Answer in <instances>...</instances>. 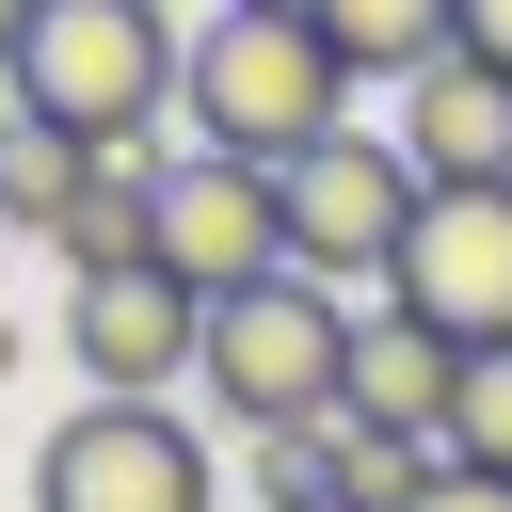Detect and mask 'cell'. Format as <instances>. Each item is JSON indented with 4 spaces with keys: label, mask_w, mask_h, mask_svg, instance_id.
<instances>
[{
    "label": "cell",
    "mask_w": 512,
    "mask_h": 512,
    "mask_svg": "<svg viewBox=\"0 0 512 512\" xmlns=\"http://www.w3.org/2000/svg\"><path fill=\"white\" fill-rule=\"evenodd\" d=\"M448 400H464V352L400 304H352V368H336V416L352 432H400V448H448Z\"/></svg>",
    "instance_id": "9"
},
{
    "label": "cell",
    "mask_w": 512,
    "mask_h": 512,
    "mask_svg": "<svg viewBox=\"0 0 512 512\" xmlns=\"http://www.w3.org/2000/svg\"><path fill=\"white\" fill-rule=\"evenodd\" d=\"M176 80H192V32L160 0H48L16 48V128H64L80 160H144Z\"/></svg>",
    "instance_id": "1"
},
{
    "label": "cell",
    "mask_w": 512,
    "mask_h": 512,
    "mask_svg": "<svg viewBox=\"0 0 512 512\" xmlns=\"http://www.w3.org/2000/svg\"><path fill=\"white\" fill-rule=\"evenodd\" d=\"M416 512H512V480H464V464H448V480H432Z\"/></svg>",
    "instance_id": "16"
},
{
    "label": "cell",
    "mask_w": 512,
    "mask_h": 512,
    "mask_svg": "<svg viewBox=\"0 0 512 512\" xmlns=\"http://www.w3.org/2000/svg\"><path fill=\"white\" fill-rule=\"evenodd\" d=\"M448 464H464V480H512V352L464 368V400H448Z\"/></svg>",
    "instance_id": "14"
},
{
    "label": "cell",
    "mask_w": 512,
    "mask_h": 512,
    "mask_svg": "<svg viewBox=\"0 0 512 512\" xmlns=\"http://www.w3.org/2000/svg\"><path fill=\"white\" fill-rule=\"evenodd\" d=\"M400 320H432L464 368L480 352H512V192H432L416 208V240H400V288H384Z\"/></svg>",
    "instance_id": "8"
},
{
    "label": "cell",
    "mask_w": 512,
    "mask_h": 512,
    "mask_svg": "<svg viewBox=\"0 0 512 512\" xmlns=\"http://www.w3.org/2000/svg\"><path fill=\"white\" fill-rule=\"evenodd\" d=\"M400 160H416L432 192H512V80L448 48V64L400 96Z\"/></svg>",
    "instance_id": "10"
},
{
    "label": "cell",
    "mask_w": 512,
    "mask_h": 512,
    "mask_svg": "<svg viewBox=\"0 0 512 512\" xmlns=\"http://www.w3.org/2000/svg\"><path fill=\"white\" fill-rule=\"evenodd\" d=\"M336 368H352V304L336 288H304V272H272V288H240V304H208V400L240 416V432H320L336 416Z\"/></svg>",
    "instance_id": "3"
},
{
    "label": "cell",
    "mask_w": 512,
    "mask_h": 512,
    "mask_svg": "<svg viewBox=\"0 0 512 512\" xmlns=\"http://www.w3.org/2000/svg\"><path fill=\"white\" fill-rule=\"evenodd\" d=\"M416 208H432V176L400 160V128H336V144L288 176V272H304V288H400Z\"/></svg>",
    "instance_id": "5"
},
{
    "label": "cell",
    "mask_w": 512,
    "mask_h": 512,
    "mask_svg": "<svg viewBox=\"0 0 512 512\" xmlns=\"http://www.w3.org/2000/svg\"><path fill=\"white\" fill-rule=\"evenodd\" d=\"M304 16H320V48H336L352 80H400V96L464 48V0H304Z\"/></svg>",
    "instance_id": "11"
},
{
    "label": "cell",
    "mask_w": 512,
    "mask_h": 512,
    "mask_svg": "<svg viewBox=\"0 0 512 512\" xmlns=\"http://www.w3.org/2000/svg\"><path fill=\"white\" fill-rule=\"evenodd\" d=\"M224 16H304V0H224Z\"/></svg>",
    "instance_id": "18"
},
{
    "label": "cell",
    "mask_w": 512,
    "mask_h": 512,
    "mask_svg": "<svg viewBox=\"0 0 512 512\" xmlns=\"http://www.w3.org/2000/svg\"><path fill=\"white\" fill-rule=\"evenodd\" d=\"M80 192H96V160H80L64 128H0V224H16V240H64Z\"/></svg>",
    "instance_id": "12"
},
{
    "label": "cell",
    "mask_w": 512,
    "mask_h": 512,
    "mask_svg": "<svg viewBox=\"0 0 512 512\" xmlns=\"http://www.w3.org/2000/svg\"><path fill=\"white\" fill-rule=\"evenodd\" d=\"M464 64H496V80H512V0H464Z\"/></svg>",
    "instance_id": "15"
},
{
    "label": "cell",
    "mask_w": 512,
    "mask_h": 512,
    "mask_svg": "<svg viewBox=\"0 0 512 512\" xmlns=\"http://www.w3.org/2000/svg\"><path fill=\"white\" fill-rule=\"evenodd\" d=\"M176 112H192V144H208V160L304 176V160L352 128V64L320 48V16H208V32H192Z\"/></svg>",
    "instance_id": "2"
},
{
    "label": "cell",
    "mask_w": 512,
    "mask_h": 512,
    "mask_svg": "<svg viewBox=\"0 0 512 512\" xmlns=\"http://www.w3.org/2000/svg\"><path fill=\"white\" fill-rule=\"evenodd\" d=\"M448 480V448H400V432H352L336 448V512H416Z\"/></svg>",
    "instance_id": "13"
},
{
    "label": "cell",
    "mask_w": 512,
    "mask_h": 512,
    "mask_svg": "<svg viewBox=\"0 0 512 512\" xmlns=\"http://www.w3.org/2000/svg\"><path fill=\"white\" fill-rule=\"evenodd\" d=\"M160 272L192 304H240L288 272V176L256 160H208V144H160Z\"/></svg>",
    "instance_id": "6"
},
{
    "label": "cell",
    "mask_w": 512,
    "mask_h": 512,
    "mask_svg": "<svg viewBox=\"0 0 512 512\" xmlns=\"http://www.w3.org/2000/svg\"><path fill=\"white\" fill-rule=\"evenodd\" d=\"M32 16H48V0H0V80H16V48H32Z\"/></svg>",
    "instance_id": "17"
},
{
    "label": "cell",
    "mask_w": 512,
    "mask_h": 512,
    "mask_svg": "<svg viewBox=\"0 0 512 512\" xmlns=\"http://www.w3.org/2000/svg\"><path fill=\"white\" fill-rule=\"evenodd\" d=\"M64 352H80L96 400H160V384L208 368V304H192L160 256H128V272H64Z\"/></svg>",
    "instance_id": "7"
},
{
    "label": "cell",
    "mask_w": 512,
    "mask_h": 512,
    "mask_svg": "<svg viewBox=\"0 0 512 512\" xmlns=\"http://www.w3.org/2000/svg\"><path fill=\"white\" fill-rule=\"evenodd\" d=\"M32 512H224V464L176 400H80L32 448Z\"/></svg>",
    "instance_id": "4"
}]
</instances>
